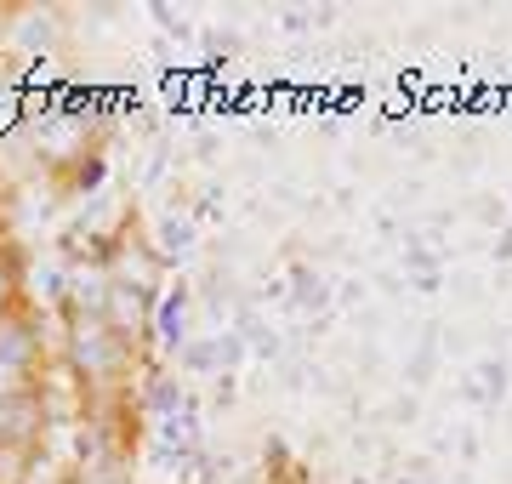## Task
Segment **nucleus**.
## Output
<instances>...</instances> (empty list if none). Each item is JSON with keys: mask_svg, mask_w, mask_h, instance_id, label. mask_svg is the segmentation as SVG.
Segmentation results:
<instances>
[{"mask_svg": "<svg viewBox=\"0 0 512 484\" xmlns=\"http://www.w3.org/2000/svg\"><path fill=\"white\" fill-rule=\"evenodd\" d=\"M63 359H69V371L80 376V388L92 393V416L97 410H114L131 399V371H137V342L114 331L109 319L86 308V302H69V314H63Z\"/></svg>", "mask_w": 512, "mask_h": 484, "instance_id": "f257e3e1", "label": "nucleus"}, {"mask_svg": "<svg viewBox=\"0 0 512 484\" xmlns=\"http://www.w3.org/2000/svg\"><path fill=\"white\" fill-rule=\"evenodd\" d=\"M40 467H46V416H40V405L6 410V422H0V484H35Z\"/></svg>", "mask_w": 512, "mask_h": 484, "instance_id": "f03ea898", "label": "nucleus"}, {"mask_svg": "<svg viewBox=\"0 0 512 484\" xmlns=\"http://www.w3.org/2000/svg\"><path fill=\"white\" fill-rule=\"evenodd\" d=\"M86 154H97V131H86L80 114H52L35 131V160L52 177H69V166H86Z\"/></svg>", "mask_w": 512, "mask_h": 484, "instance_id": "7ed1b4c3", "label": "nucleus"}, {"mask_svg": "<svg viewBox=\"0 0 512 484\" xmlns=\"http://www.w3.org/2000/svg\"><path fill=\"white\" fill-rule=\"evenodd\" d=\"M29 308H35V302H29V257H23L18 240L0 234V325L29 314Z\"/></svg>", "mask_w": 512, "mask_h": 484, "instance_id": "20e7f679", "label": "nucleus"}, {"mask_svg": "<svg viewBox=\"0 0 512 484\" xmlns=\"http://www.w3.org/2000/svg\"><path fill=\"white\" fill-rule=\"evenodd\" d=\"M40 388H46V371H29V365L0 354V416H6V410L40 405Z\"/></svg>", "mask_w": 512, "mask_h": 484, "instance_id": "39448f33", "label": "nucleus"}]
</instances>
